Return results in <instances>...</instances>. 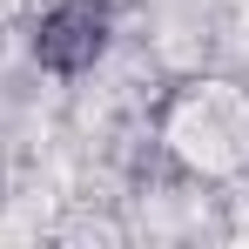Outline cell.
Segmentation results:
<instances>
[{
    "label": "cell",
    "instance_id": "cell-1",
    "mask_svg": "<svg viewBox=\"0 0 249 249\" xmlns=\"http://www.w3.org/2000/svg\"><path fill=\"white\" fill-rule=\"evenodd\" d=\"M108 34H115V7L108 0H54L41 20H34V61H41L47 74H61V81H74L88 74L101 54H108Z\"/></svg>",
    "mask_w": 249,
    "mask_h": 249
}]
</instances>
